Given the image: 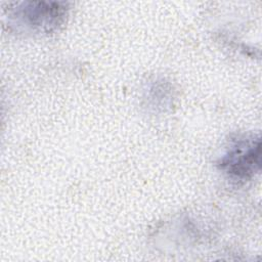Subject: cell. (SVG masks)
I'll list each match as a JSON object with an SVG mask.
<instances>
[{"instance_id": "7a4b0ae2", "label": "cell", "mask_w": 262, "mask_h": 262, "mask_svg": "<svg viewBox=\"0 0 262 262\" xmlns=\"http://www.w3.org/2000/svg\"><path fill=\"white\" fill-rule=\"evenodd\" d=\"M59 2H23L13 11L16 18L33 29L50 31L56 28L66 15V7Z\"/></svg>"}, {"instance_id": "6da1fadb", "label": "cell", "mask_w": 262, "mask_h": 262, "mask_svg": "<svg viewBox=\"0 0 262 262\" xmlns=\"http://www.w3.org/2000/svg\"><path fill=\"white\" fill-rule=\"evenodd\" d=\"M260 138L239 136L232 140L219 160V168L233 179L245 180L260 168Z\"/></svg>"}]
</instances>
